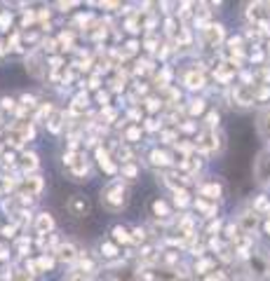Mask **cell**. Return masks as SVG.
Masks as SVG:
<instances>
[{"instance_id": "6da1fadb", "label": "cell", "mask_w": 270, "mask_h": 281, "mask_svg": "<svg viewBox=\"0 0 270 281\" xmlns=\"http://www.w3.org/2000/svg\"><path fill=\"white\" fill-rule=\"evenodd\" d=\"M127 188L122 183H110L106 190L101 192V204L106 206L108 211H120L127 206Z\"/></svg>"}, {"instance_id": "7a4b0ae2", "label": "cell", "mask_w": 270, "mask_h": 281, "mask_svg": "<svg viewBox=\"0 0 270 281\" xmlns=\"http://www.w3.org/2000/svg\"><path fill=\"white\" fill-rule=\"evenodd\" d=\"M68 213L76 216V218H85L87 213H90V202H87V197L73 195V197L68 199Z\"/></svg>"}, {"instance_id": "3957f363", "label": "cell", "mask_w": 270, "mask_h": 281, "mask_svg": "<svg viewBox=\"0 0 270 281\" xmlns=\"http://www.w3.org/2000/svg\"><path fill=\"white\" fill-rule=\"evenodd\" d=\"M202 35L207 38V42H212V45H216L218 40L224 38V26H207V28H202Z\"/></svg>"}, {"instance_id": "277c9868", "label": "cell", "mask_w": 270, "mask_h": 281, "mask_svg": "<svg viewBox=\"0 0 270 281\" xmlns=\"http://www.w3.org/2000/svg\"><path fill=\"white\" fill-rule=\"evenodd\" d=\"M240 228L244 230L247 235H252V232L258 228V216H256V213H244V216L240 218Z\"/></svg>"}, {"instance_id": "5b68a950", "label": "cell", "mask_w": 270, "mask_h": 281, "mask_svg": "<svg viewBox=\"0 0 270 281\" xmlns=\"http://www.w3.org/2000/svg\"><path fill=\"white\" fill-rule=\"evenodd\" d=\"M186 87H188V89H202V87H204V75L198 73V70L188 73V75H186Z\"/></svg>"}, {"instance_id": "8992f818", "label": "cell", "mask_w": 270, "mask_h": 281, "mask_svg": "<svg viewBox=\"0 0 270 281\" xmlns=\"http://www.w3.org/2000/svg\"><path fill=\"white\" fill-rule=\"evenodd\" d=\"M59 258L66 260V263H73V260L78 258V253H76V249H73L70 244H64L62 249H59Z\"/></svg>"}, {"instance_id": "52a82bcc", "label": "cell", "mask_w": 270, "mask_h": 281, "mask_svg": "<svg viewBox=\"0 0 270 281\" xmlns=\"http://www.w3.org/2000/svg\"><path fill=\"white\" fill-rule=\"evenodd\" d=\"M52 228H54V218H52V216H50V213H40V216H38V230H40V232H45V230L50 232Z\"/></svg>"}, {"instance_id": "ba28073f", "label": "cell", "mask_w": 270, "mask_h": 281, "mask_svg": "<svg viewBox=\"0 0 270 281\" xmlns=\"http://www.w3.org/2000/svg\"><path fill=\"white\" fill-rule=\"evenodd\" d=\"M96 157H99V164H101V169H106V174H113L116 171V164L110 162V157H108L104 150H99L96 152Z\"/></svg>"}, {"instance_id": "9c48e42d", "label": "cell", "mask_w": 270, "mask_h": 281, "mask_svg": "<svg viewBox=\"0 0 270 281\" xmlns=\"http://www.w3.org/2000/svg\"><path fill=\"white\" fill-rule=\"evenodd\" d=\"M202 195H204V197H209V199H218V197H221V188H218L216 183L204 185V188H202Z\"/></svg>"}, {"instance_id": "30bf717a", "label": "cell", "mask_w": 270, "mask_h": 281, "mask_svg": "<svg viewBox=\"0 0 270 281\" xmlns=\"http://www.w3.org/2000/svg\"><path fill=\"white\" fill-rule=\"evenodd\" d=\"M113 237H116V242H122V244H130L132 242V237L130 232L122 228V225H118V228H113Z\"/></svg>"}, {"instance_id": "8fae6325", "label": "cell", "mask_w": 270, "mask_h": 281, "mask_svg": "<svg viewBox=\"0 0 270 281\" xmlns=\"http://www.w3.org/2000/svg\"><path fill=\"white\" fill-rule=\"evenodd\" d=\"M258 129H261L263 138H270V113H266L261 117V122H258Z\"/></svg>"}, {"instance_id": "7c38bea8", "label": "cell", "mask_w": 270, "mask_h": 281, "mask_svg": "<svg viewBox=\"0 0 270 281\" xmlns=\"http://www.w3.org/2000/svg\"><path fill=\"white\" fill-rule=\"evenodd\" d=\"M153 211H155V216H158V218H167V216H170V209H167V204H164V202H160V199H158V202L153 204Z\"/></svg>"}, {"instance_id": "4fadbf2b", "label": "cell", "mask_w": 270, "mask_h": 281, "mask_svg": "<svg viewBox=\"0 0 270 281\" xmlns=\"http://www.w3.org/2000/svg\"><path fill=\"white\" fill-rule=\"evenodd\" d=\"M101 253H104V256H106V258H116L118 256V249L116 246H113V244H101Z\"/></svg>"}, {"instance_id": "5bb4252c", "label": "cell", "mask_w": 270, "mask_h": 281, "mask_svg": "<svg viewBox=\"0 0 270 281\" xmlns=\"http://www.w3.org/2000/svg\"><path fill=\"white\" fill-rule=\"evenodd\" d=\"M202 110H204V101H202V99L190 101V115H200Z\"/></svg>"}, {"instance_id": "9a60e30c", "label": "cell", "mask_w": 270, "mask_h": 281, "mask_svg": "<svg viewBox=\"0 0 270 281\" xmlns=\"http://www.w3.org/2000/svg\"><path fill=\"white\" fill-rule=\"evenodd\" d=\"M153 164H167V155L160 150H155L153 152Z\"/></svg>"}, {"instance_id": "2e32d148", "label": "cell", "mask_w": 270, "mask_h": 281, "mask_svg": "<svg viewBox=\"0 0 270 281\" xmlns=\"http://www.w3.org/2000/svg\"><path fill=\"white\" fill-rule=\"evenodd\" d=\"M139 136H141V129H139V127H132V129L127 131V141H139Z\"/></svg>"}, {"instance_id": "e0dca14e", "label": "cell", "mask_w": 270, "mask_h": 281, "mask_svg": "<svg viewBox=\"0 0 270 281\" xmlns=\"http://www.w3.org/2000/svg\"><path fill=\"white\" fill-rule=\"evenodd\" d=\"M216 124H218V113H209V117H207V127H209V129H214Z\"/></svg>"}, {"instance_id": "ac0fdd59", "label": "cell", "mask_w": 270, "mask_h": 281, "mask_svg": "<svg viewBox=\"0 0 270 281\" xmlns=\"http://www.w3.org/2000/svg\"><path fill=\"white\" fill-rule=\"evenodd\" d=\"M122 174L130 176V178H134V176H136V167H134V164H124V167H122Z\"/></svg>"}, {"instance_id": "d6986e66", "label": "cell", "mask_w": 270, "mask_h": 281, "mask_svg": "<svg viewBox=\"0 0 270 281\" xmlns=\"http://www.w3.org/2000/svg\"><path fill=\"white\" fill-rule=\"evenodd\" d=\"M68 281H90V279H85V274H80V272H73L68 277Z\"/></svg>"}, {"instance_id": "ffe728a7", "label": "cell", "mask_w": 270, "mask_h": 281, "mask_svg": "<svg viewBox=\"0 0 270 281\" xmlns=\"http://www.w3.org/2000/svg\"><path fill=\"white\" fill-rule=\"evenodd\" d=\"M212 267V260H202L200 265H195V270H200V272H204V270H209Z\"/></svg>"}, {"instance_id": "44dd1931", "label": "cell", "mask_w": 270, "mask_h": 281, "mask_svg": "<svg viewBox=\"0 0 270 281\" xmlns=\"http://www.w3.org/2000/svg\"><path fill=\"white\" fill-rule=\"evenodd\" d=\"M266 232H268V235H270V221L266 223Z\"/></svg>"}]
</instances>
